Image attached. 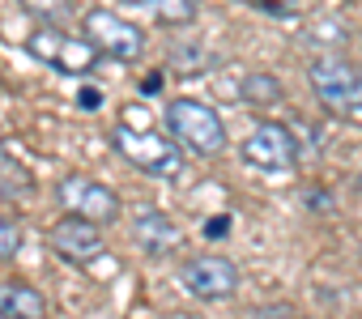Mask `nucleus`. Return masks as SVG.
Returning <instances> with one entry per match:
<instances>
[{"label":"nucleus","instance_id":"nucleus-2","mask_svg":"<svg viewBox=\"0 0 362 319\" xmlns=\"http://www.w3.org/2000/svg\"><path fill=\"white\" fill-rule=\"evenodd\" d=\"M166 132L197 157H214L226 149V124L201 98H170L166 102Z\"/></svg>","mask_w":362,"mask_h":319},{"label":"nucleus","instance_id":"nucleus-5","mask_svg":"<svg viewBox=\"0 0 362 319\" xmlns=\"http://www.w3.org/2000/svg\"><path fill=\"white\" fill-rule=\"evenodd\" d=\"M81 35H86L103 56H111V60H119V64H136V60L145 56V30H141L136 22L111 13V9H90V13L81 18Z\"/></svg>","mask_w":362,"mask_h":319},{"label":"nucleus","instance_id":"nucleus-8","mask_svg":"<svg viewBox=\"0 0 362 319\" xmlns=\"http://www.w3.org/2000/svg\"><path fill=\"white\" fill-rule=\"evenodd\" d=\"M179 281L201 302H222L239 289V264H230L226 255H197L179 268Z\"/></svg>","mask_w":362,"mask_h":319},{"label":"nucleus","instance_id":"nucleus-15","mask_svg":"<svg viewBox=\"0 0 362 319\" xmlns=\"http://www.w3.org/2000/svg\"><path fill=\"white\" fill-rule=\"evenodd\" d=\"M153 13L162 26H188V22H197V0H158Z\"/></svg>","mask_w":362,"mask_h":319},{"label":"nucleus","instance_id":"nucleus-10","mask_svg":"<svg viewBox=\"0 0 362 319\" xmlns=\"http://www.w3.org/2000/svg\"><path fill=\"white\" fill-rule=\"evenodd\" d=\"M128 234H132V243H136L141 251H149V255H170L179 243H184V230H179L166 213H158V209H141V213L128 222Z\"/></svg>","mask_w":362,"mask_h":319},{"label":"nucleus","instance_id":"nucleus-24","mask_svg":"<svg viewBox=\"0 0 362 319\" xmlns=\"http://www.w3.org/2000/svg\"><path fill=\"white\" fill-rule=\"evenodd\" d=\"M247 5H256V0H247Z\"/></svg>","mask_w":362,"mask_h":319},{"label":"nucleus","instance_id":"nucleus-21","mask_svg":"<svg viewBox=\"0 0 362 319\" xmlns=\"http://www.w3.org/2000/svg\"><path fill=\"white\" fill-rule=\"evenodd\" d=\"M162 81H166V77H162V68H158V73H145V81H141V94H158V90H162Z\"/></svg>","mask_w":362,"mask_h":319},{"label":"nucleus","instance_id":"nucleus-14","mask_svg":"<svg viewBox=\"0 0 362 319\" xmlns=\"http://www.w3.org/2000/svg\"><path fill=\"white\" fill-rule=\"evenodd\" d=\"M26 9V18H35L39 26H64L73 18V0H18Z\"/></svg>","mask_w":362,"mask_h":319},{"label":"nucleus","instance_id":"nucleus-13","mask_svg":"<svg viewBox=\"0 0 362 319\" xmlns=\"http://www.w3.org/2000/svg\"><path fill=\"white\" fill-rule=\"evenodd\" d=\"M30 188H35V179H30V171H22L13 157L0 149V196H9V200H22V196H30Z\"/></svg>","mask_w":362,"mask_h":319},{"label":"nucleus","instance_id":"nucleus-20","mask_svg":"<svg viewBox=\"0 0 362 319\" xmlns=\"http://www.w3.org/2000/svg\"><path fill=\"white\" fill-rule=\"evenodd\" d=\"M230 230V213L226 217H214V222H205V239H222Z\"/></svg>","mask_w":362,"mask_h":319},{"label":"nucleus","instance_id":"nucleus-25","mask_svg":"<svg viewBox=\"0 0 362 319\" xmlns=\"http://www.w3.org/2000/svg\"><path fill=\"white\" fill-rule=\"evenodd\" d=\"M358 188H362V179H358Z\"/></svg>","mask_w":362,"mask_h":319},{"label":"nucleus","instance_id":"nucleus-22","mask_svg":"<svg viewBox=\"0 0 362 319\" xmlns=\"http://www.w3.org/2000/svg\"><path fill=\"white\" fill-rule=\"evenodd\" d=\"M252 315H273V319H281V315H294V306H260V311H252Z\"/></svg>","mask_w":362,"mask_h":319},{"label":"nucleus","instance_id":"nucleus-18","mask_svg":"<svg viewBox=\"0 0 362 319\" xmlns=\"http://www.w3.org/2000/svg\"><path fill=\"white\" fill-rule=\"evenodd\" d=\"M77 107L98 111V107H103V90H98V85H81V90H77Z\"/></svg>","mask_w":362,"mask_h":319},{"label":"nucleus","instance_id":"nucleus-7","mask_svg":"<svg viewBox=\"0 0 362 319\" xmlns=\"http://www.w3.org/2000/svg\"><path fill=\"white\" fill-rule=\"evenodd\" d=\"M239 153L256 171H290L298 162V140L286 124H256L247 140L239 145Z\"/></svg>","mask_w":362,"mask_h":319},{"label":"nucleus","instance_id":"nucleus-3","mask_svg":"<svg viewBox=\"0 0 362 319\" xmlns=\"http://www.w3.org/2000/svg\"><path fill=\"white\" fill-rule=\"evenodd\" d=\"M26 52L35 60H43L47 68H60L64 77H90L94 64H98V56H103L86 35L73 39L64 26H35L26 35Z\"/></svg>","mask_w":362,"mask_h":319},{"label":"nucleus","instance_id":"nucleus-1","mask_svg":"<svg viewBox=\"0 0 362 319\" xmlns=\"http://www.w3.org/2000/svg\"><path fill=\"white\" fill-rule=\"evenodd\" d=\"M111 145L128 167H136V171H145L153 179H179V171H184V153H179L175 136H158V132H145V128L115 124Z\"/></svg>","mask_w":362,"mask_h":319},{"label":"nucleus","instance_id":"nucleus-6","mask_svg":"<svg viewBox=\"0 0 362 319\" xmlns=\"http://www.w3.org/2000/svg\"><path fill=\"white\" fill-rule=\"evenodd\" d=\"M56 200H60L64 213H81V217H90V222H98V226H107V222H115V217L124 213V209H119V196H115L107 183L90 179V175H64V179L56 183Z\"/></svg>","mask_w":362,"mask_h":319},{"label":"nucleus","instance_id":"nucleus-19","mask_svg":"<svg viewBox=\"0 0 362 319\" xmlns=\"http://www.w3.org/2000/svg\"><path fill=\"white\" fill-rule=\"evenodd\" d=\"M303 200H307V209H315V213H328V209H332V196H328V192H307Z\"/></svg>","mask_w":362,"mask_h":319},{"label":"nucleus","instance_id":"nucleus-11","mask_svg":"<svg viewBox=\"0 0 362 319\" xmlns=\"http://www.w3.org/2000/svg\"><path fill=\"white\" fill-rule=\"evenodd\" d=\"M47 315V298L26 281H0V319H39Z\"/></svg>","mask_w":362,"mask_h":319},{"label":"nucleus","instance_id":"nucleus-4","mask_svg":"<svg viewBox=\"0 0 362 319\" xmlns=\"http://www.w3.org/2000/svg\"><path fill=\"white\" fill-rule=\"evenodd\" d=\"M307 81L332 115H362V68L358 64L341 56H315L307 64Z\"/></svg>","mask_w":362,"mask_h":319},{"label":"nucleus","instance_id":"nucleus-16","mask_svg":"<svg viewBox=\"0 0 362 319\" xmlns=\"http://www.w3.org/2000/svg\"><path fill=\"white\" fill-rule=\"evenodd\" d=\"M256 5H260L264 13H273V18H303L315 0H256Z\"/></svg>","mask_w":362,"mask_h":319},{"label":"nucleus","instance_id":"nucleus-17","mask_svg":"<svg viewBox=\"0 0 362 319\" xmlns=\"http://www.w3.org/2000/svg\"><path fill=\"white\" fill-rule=\"evenodd\" d=\"M18 251H22V234H18V226H13L9 217H0V264H9Z\"/></svg>","mask_w":362,"mask_h":319},{"label":"nucleus","instance_id":"nucleus-9","mask_svg":"<svg viewBox=\"0 0 362 319\" xmlns=\"http://www.w3.org/2000/svg\"><path fill=\"white\" fill-rule=\"evenodd\" d=\"M47 247H52L60 260H69V264H94V260H103V251H107V243H103V234H98V222H90V217H81V213H69L64 222H56V226L47 230Z\"/></svg>","mask_w":362,"mask_h":319},{"label":"nucleus","instance_id":"nucleus-23","mask_svg":"<svg viewBox=\"0 0 362 319\" xmlns=\"http://www.w3.org/2000/svg\"><path fill=\"white\" fill-rule=\"evenodd\" d=\"M128 5H158V0H128Z\"/></svg>","mask_w":362,"mask_h":319},{"label":"nucleus","instance_id":"nucleus-12","mask_svg":"<svg viewBox=\"0 0 362 319\" xmlns=\"http://www.w3.org/2000/svg\"><path fill=\"white\" fill-rule=\"evenodd\" d=\"M239 94H243V102H252V107H277V102L286 98V90H281V81H277L273 73H247V77L239 81Z\"/></svg>","mask_w":362,"mask_h":319}]
</instances>
